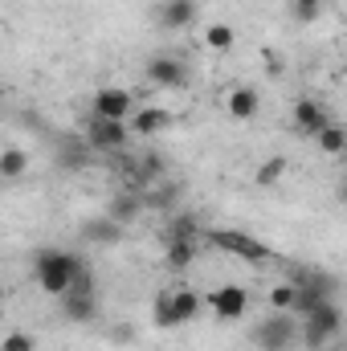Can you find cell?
I'll list each match as a JSON object with an SVG mask.
<instances>
[{"mask_svg": "<svg viewBox=\"0 0 347 351\" xmlns=\"http://www.w3.org/2000/svg\"><path fill=\"white\" fill-rule=\"evenodd\" d=\"M82 269H86V262H82L78 254L58 250V245L33 254V282H37V290L49 294V298H62V294L74 286V278H78Z\"/></svg>", "mask_w": 347, "mask_h": 351, "instance_id": "obj_1", "label": "cell"}, {"mask_svg": "<svg viewBox=\"0 0 347 351\" xmlns=\"http://www.w3.org/2000/svg\"><path fill=\"white\" fill-rule=\"evenodd\" d=\"M200 306H204V298H200L192 286H168V290L156 294V302H152V319H156L160 331H176V327L192 323V319L200 315Z\"/></svg>", "mask_w": 347, "mask_h": 351, "instance_id": "obj_2", "label": "cell"}, {"mask_svg": "<svg viewBox=\"0 0 347 351\" xmlns=\"http://www.w3.org/2000/svg\"><path fill=\"white\" fill-rule=\"evenodd\" d=\"M339 331H344V311H339V302H323V306H315L311 315H302L298 339L311 351H319V348H327V343H335Z\"/></svg>", "mask_w": 347, "mask_h": 351, "instance_id": "obj_3", "label": "cell"}, {"mask_svg": "<svg viewBox=\"0 0 347 351\" xmlns=\"http://www.w3.org/2000/svg\"><path fill=\"white\" fill-rule=\"evenodd\" d=\"M208 245L221 250V254H229V258H237V262H254V265H261V262L274 258L265 241L250 237V233H241V229H213V233H208Z\"/></svg>", "mask_w": 347, "mask_h": 351, "instance_id": "obj_4", "label": "cell"}, {"mask_svg": "<svg viewBox=\"0 0 347 351\" xmlns=\"http://www.w3.org/2000/svg\"><path fill=\"white\" fill-rule=\"evenodd\" d=\"M298 343V323L286 311H274L270 319H261L254 327V348L258 351H290Z\"/></svg>", "mask_w": 347, "mask_h": 351, "instance_id": "obj_5", "label": "cell"}, {"mask_svg": "<svg viewBox=\"0 0 347 351\" xmlns=\"http://www.w3.org/2000/svg\"><path fill=\"white\" fill-rule=\"evenodd\" d=\"M135 110V94L127 86H98L90 94V119H119L127 123Z\"/></svg>", "mask_w": 347, "mask_h": 351, "instance_id": "obj_6", "label": "cell"}, {"mask_svg": "<svg viewBox=\"0 0 347 351\" xmlns=\"http://www.w3.org/2000/svg\"><path fill=\"white\" fill-rule=\"evenodd\" d=\"M82 139H86L90 152H123L131 143V127L119 119H86Z\"/></svg>", "mask_w": 347, "mask_h": 351, "instance_id": "obj_7", "label": "cell"}, {"mask_svg": "<svg viewBox=\"0 0 347 351\" xmlns=\"http://www.w3.org/2000/svg\"><path fill=\"white\" fill-rule=\"evenodd\" d=\"M204 302L213 306V315H217L221 323H237V319H246V315H250V290H246V286H237V282H221Z\"/></svg>", "mask_w": 347, "mask_h": 351, "instance_id": "obj_8", "label": "cell"}, {"mask_svg": "<svg viewBox=\"0 0 347 351\" xmlns=\"http://www.w3.org/2000/svg\"><path fill=\"white\" fill-rule=\"evenodd\" d=\"M147 82L160 90H184L188 86V66L180 58H172V53H156L147 62Z\"/></svg>", "mask_w": 347, "mask_h": 351, "instance_id": "obj_9", "label": "cell"}, {"mask_svg": "<svg viewBox=\"0 0 347 351\" xmlns=\"http://www.w3.org/2000/svg\"><path fill=\"white\" fill-rule=\"evenodd\" d=\"M221 106H225L229 119L250 123V119H258V110H261V94L254 86H246V82H237V86H229L221 94Z\"/></svg>", "mask_w": 347, "mask_h": 351, "instance_id": "obj_10", "label": "cell"}, {"mask_svg": "<svg viewBox=\"0 0 347 351\" xmlns=\"http://www.w3.org/2000/svg\"><path fill=\"white\" fill-rule=\"evenodd\" d=\"M127 127H131V139H156L160 131L172 127V114H168V106H135Z\"/></svg>", "mask_w": 347, "mask_h": 351, "instance_id": "obj_11", "label": "cell"}, {"mask_svg": "<svg viewBox=\"0 0 347 351\" xmlns=\"http://www.w3.org/2000/svg\"><path fill=\"white\" fill-rule=\"evenodd\" d=\"M290 123H294V131H298V135H307V139H311L319 127H327V123H331V110H327L319 98H298V102L290 106Z\"/></svg>", "mask_w": 347, "mask_h": 351, "instance_id": "obj_12", "label": "cell"}, {"mask_svg": "<svg viewBox=\"0 0 347 351\" xmlns=\"http://www.w3.org/2000/svg\"><path fill=\"white\" fill-rule=\"evenodd\" d=\"M196 0H160L156 4V21H160V29H168V33H180V29H188L192 21H196Z\"/></svg>", "mask_w": 347, "mask_h": 351, "instance_id": "obj_13", "label": "cell"}, {"mask_svg": "<svg viewBox=\"0 0 347 351\" xmlns=\"http://www.w3.org/2000/svg\"><path fill=\"white\" fill-rule=\"evenodd\" d=\"M62 315H66L70 323H90V319L98 315L94 290H70V294H62Z\"/></svg>", "mask_w": 347, "mask_h": 351, "instance_id": "obj_14", "label": "cell"}, {"mask_svg": "<svg viewBox=\"0 0 347 351\" xmlns=\"http://www.w3.org/2000/svg\"><path fill=\"white\" fill-rule=\"evenodd\" d=\"M164 262L172 269H188L196 262V233H172L168 245H164Z\"/></svg>", "mask_w": 347, "mask_h": 351, "instance_id": "obj_15", "label": "cell"}, {"mask_svg": "<svg viewBox=\"0 0 347 351\" xmlns=\"http://www.w3.org/2000/svg\"><path fill=\"white\" fill-rule=\"evenodd\" d=\"M311 139H315V147H319L323 156H344V147H347V131L335 123V119H331L327 127H319Z\"/></svg>", "mask_w": 347, "mask_h": 351, "instance_id": "obj_16", "label": "cell"}, {"mask_svg": "<svg viewBox=\"0 0 347 351\" xmlns=\"http://www.w3.org/2000/svg\"><path fill=\"white\" fill-rule=\"evenodd\" d=\"M82 233H86V241H98V245H115L119 237H123V225L119 221H110V217H94L82 225Z\"/></svg>", "mask_w": 347, "mask_h": 351, "instance_id": "obj_17", "label": "cell"}, {"mask_svg": "<svg viewBox=\"0 0 347 351\" xmlns=\"http://www.w3.org/2000/svg\"><path fill=\"white\" fill-rule=\"evenodd\" d=\"M204 45H208L213 53H229V49L237 45V29L225 25V21H213V25H204Z\"/></svg>", "mask_w": 347, "mask_h": 351, "instance_id": "obj_18", "label": "cell"}, {"mask_svg": "<svg viewBox=\"0 0 347 351\" xmlns=\"http://www.w3.org/2000/svg\"><path fill=\"white\" fill-rule=\"evenodd\" d=\"M29 176V152L25 147H0V180Z\"/></svg>", "mask_w": 347, "mask_h": 351, "instance_id": "obj_19", "label": "cell"}, {"mask_svg": "<svg viewBox=\"0 0 347 351\" xmlns=\"http://www.w3.org/2000/svg\"><path fill=\"white\" fill-rule=\"evenodd\" d=\"M106 217H110V221H119V225H131V221L139 217V196H131V192L115 196V200H110V208H106Z\"/></svg>", "mask_w": 347, "mask_h": 351, "instance_id": "obj_20", "label": "cell"}, {"mask_svg": "<svg viewBox=\"0 0 347 351\" xmlns=\"http://www.w3.org/2000/svg\"><path fill=\"white\" fill-rule=\"evenodd\" d=\"M282 176H286V156H270L265 164H258V172H254V184H258V188H274Z\"/></svg>", "mask_w": 347, "mask_h": 351, "instance_id": "obj_21", "label": "cell"}, {"mask_svg": "<svg viewBox=\"0 0 347 351\" xmlns=\"http://www.w3.org/2000/svg\"><path fill=\"white\" fill-rule=\"evenodd\" d=\"M294 298H298V286H294V282H278V286H270V306H274V311L294 315Z\"/></svg>", "mask_w": 347, "mask_h": 351, "instance_id": "obj_22", "label": "cell"}, {"mask_svg": "<svg viewBox=\"0 0 347 351\" xmlns=\"http://www.w3.org/2000/svg\"><path fill=\"white\" fill-rule=\"evenodd\" d=\"M86 160H90L86 139H66L62 143V168H82Z\"/></svg>", "mask_w": 347, "mask_h": 351, "instance_id": "obj_23", "label": "cell"}, {"mask_svg": "<svg viewBox=\"0 0 347 351\" xmlns=\"http://www.w3.org/2000/svg\"><path fill=\"white\" fill-rule=\"evenodd\" d=\"M0 351H37V339L29 331H4L0 335Z\"/></svg>", "mask_w": 347, "mask_h": 351, "instance_id": "obj_24", "label": "cell"}, {"mask_svg": "<svg viewBox=\"0 0 347 351\" xmlns=\"http://www.w3.org/2000/svg\"><path fill=\"white\" fill-rule=\"evenodd\" d=\"M290 4H294V16H298V21H315L327 0H290Z\"/></svg>", "mask_w": 347, "mask_h": 351, "instance_id": "obj_25", "label": "cell"}]
</instances>
